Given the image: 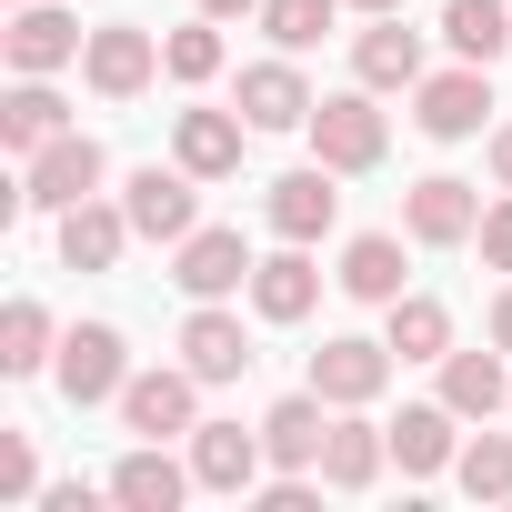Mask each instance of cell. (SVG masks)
I'll use <instances>...</instances> for the list:
<instances>
[{
    "mask_svg": "<svg viewBox=\"0 0 512 512\" xmlns=\"http://www.w3.org/2000/svg\"><path fill=\"white\" fill-rule=\"evenodd\" d=\"M322 442H332V402H322V392H282V402L262 412L272 472H322Z\"/></svg>",
    "mask_w": 512,
    "mask_h": 512,
    "instance_id": "cell-15",
    "label": "cell"
},
{
    "mask_svg": "<svg viewBox=\"0 0 512 512\" xmlns=\"http://www.w3.org/2000/svg\"><path fill=\"white\" fill-rule=\"evenodd\" d=\"M231 111L251 131H312V81H302V51H272V61H251Z\"/></svg>",
    "mask_w": 512,
    "mask_h": 512,
    "instance_id": "cell-9",
    "label": "cell"
},
{
    "mask_svg": "<svg viewBox=\"0 0 512 512\" xmlns=\"http://www.w3.org/2000/svg\"><path fill=\"white\" fill-rule=\"evenodd\" d=\"M382 342H392L402 362H442V352H452V312H442L432 292H402V302L382 312Z\"/></svg>",
    "mask_w": 512,
    "mask_h": 512,
    "instance_id": "cell-29",
    "label": "cell"
},
{
    "mask_svg": "<svg viewBox=\"0 0 512 512\" xmlns=\"http://www.w3.org/2000/svg\"><path fill=\"white\" fill-rule=\"evenodd\" d=\"M402 231H412L422 251H462V241L482 231V191H472V181H452V171H432V181H412V191H402Z\"/></svg>",
    "mask_w": 512,
    "mask_h": 512,
    "instance_id": "cell-10",
    "label": "cell"
},
{
    "mask_svg": "<svg viewBox=\"0 0 512 512\" xmlns=\"http://www.w3.org/2000/svg\"><path fill=\"white\" fill-rule=\"evenodd\" d=\"M352 11H362V21H382V11H402V0H352Z\"/></svg>",
    "mask_w": 512,
    "mask_h": 512,
    "instance_id": "cell-39",
    "label": "cell"
},
{
    "mask_svg": "<svg viewBox=\"0 0 512 512\" xmlns=\"http://www.w3.org/2000/svg\"><path fill=\"white\" fill-rule=\"evenodd\" d=\"M452 482H462L472 502H512V432H472L462 462H452Z\"/></svg>",
    "mask_w": 512,
    "mask_h": 512,
    "instance_id": "cell-31",
    "label": "cell"
},
{
    "mask_svg": "<svg viewBox=\"0 0 512 512\" xmlns=\"http://www.w3.org/2000/svg\"><path fill=\"white\" fill-rule=\"evenodd\" d=\"M61 131H71V101H61L41 71H21L11 91H0V151H21V161H31V151L61 141Z\"/></svg>",
    "mask_w": 512,
    "mask_h": 512,
    "instance_id": "cell-23",
    "label": "cell"
},
{
    "mask_svg": "<svg viewBox=\"0 0 512 512\" xmlns=\"http://www.w3.org/2000/svg\"><path fill=\"white\" fill-rule=\"evenodd\" d=\"M502 422H512V412H502Z\"/></svg>",
    "mask_w": 512,
    "mask_h": 512,
    "instance_id": "cell-41",
    "label": "cell"
},
{
    "mask_svg": "<svg viewBox=\"0 0 512 512\" xmlns=\"http://www.w3.org/2000/svg\"><path fill=\"white\" fill-rule=\"evenodd\" d=\"M51 372H61V392L91 412V402H121V382H131V352H121V332H111V322H71Z\"/></svg>",
    "mask_w": 512,
    "mask_h": 512,
    "instance_id": "cell-11",
    "label": "cell"
},
{
    "mask_svg": "<svg viewBox=\"0 0 512 512\" xmlns=\"http://www.w3.org/2000/svg\"><path fill=\"white\" fill-rule=\"evenodd\" d=\"M241 141H251L241 111H181V121H171V161L201 171V181H231V171H241Z\"/></svg>",
    "mask_w": 512,
    "mask_h": 512,
    "instance_id": "cell-20",
    "label": "cell"
},
{
    "mask_svg": "<svg viewBox=\"0 0 512 512\" xmlns=\"http://www.w3.org/2000/svg\"><path fill=\"white\" fill-rule=\"evenodd\" d=\"M352 81H362V91H412V81H422V31H402V11H382V21L352 41Z\"/></svg>",
    "mask_w": 512,
    "mask_h": 512,
    "instance_id": "cell-25",
    "label": "cell"
},
{
    "mask_svg": "<svg viewBox=\"0 0 512 512\" xmlns=\"http://www.w3.org/2000/svg\"><path fill=\"white\" fill-rule=\"evenodd\" d=\"M472 241H482V262H492V272H512V191L482 201V231H472Z\"/></svg>",
    "mask_w": 512,
    "mask_h": 512,
    "instance_id": "cell-34",
    "label": "cell"
},
{
    "mask_svg": "<svg viewBox=\"0 0 512 512\" xmlns=\"http://www.w3.org/2000/svg\"><path fill=\"white\" fill-rule=\"evenodd\" d=\"M191 181H201V171H181V161H171V171L141 161V171L121 181L131 231H141V241H191V231H201V191H191Z\"/></svg>",
    "mask_w": 512,
    "mask_h": 512,
    "instance_id": "cell-6",
    "label": "cell"
},
{
    "mask_svg": "<svg viewBox=\"0 0 512 512\" xmlns=\"http://www.w3.org/2000/svg\"><path fill=\"white\" fill-rule=\"evenodd\" d=\"M412 121H422L432 141H472V131H492V71H482V61L422 71V81H412Z\"/></svg>",
    "mask_w": 512,
    "mask_h": 512,
    "instance_id": "cell-3",
    "label": "cell"
},
{
    "mask_svg": "<svg viewBox=\"0 0 512 512\" xmlns=\"http://www.w3.org/2000/svg\"><path fill=\"white\" fill-rule=\"evenodd\" d=\"M11 11H21V0H11Z\"/></svg>",
    "mask_w": 512,
    "mask_h": 512,
    "instance_id": "cell-40",
    "label": "cell"
},
{
    "mask_svg": "<svg viewBox=\"0 0 512 512\" xmlns=\"http://www.w3.org/2000/svg\"><path fill=\"white\" fill-rule=\"evenodd\" d=\"M332 181H342L332 161H302V171H282V181H272V201H262V221H272L282 241H322V231L342 221V191H332Z\"/></svg>",
    "mask_w": 512,
    "mask_h": 512,
    "instance_id": "cell-14",
    "label": "cell"
},
{
    "mask_svg": "<svg viewBox=\"0 0 512 512\" xmlns=\"http://www.w3.org/2000/svg\"><path fill=\"white\" fill-rule=\"evenodd\" d=\"M342 21V0H262V31L272 51H322V31Z\"/></svg>",
    "mask_w": 512,
    "mask_h": 512,
    "instance_id": "cell-32",
    "label": "cell"
},
{
    "mask_svg": "<svg viewBox=\"0 0 512 512\" xmlns=\"http://www.w3.org/2000/svg\"><path fill=\"white\" fill-rule=\"evenodd\" d=\"M171 282H181L191 302H231V292H251V241L221 231V221H201L191 241H171Z\"/></svg>",
    "mask_w": 512,
    "mask_h": 512,
    "instance_id": "cell-8",
    "label": "cell"
},
{
    "mask_svg": "<svg viewBox=\"0 0 512 512\" xmlns=\"http://www.w3.org/2000/svg\"><path fill=\"white\" fill-rule=\"evenodd\" d=\"M161 71L181 81V91H201V81H221V21L211 11H191L171 41H161Z\"/></svg>",
    "mask_w": 512,
    "mask_h": 512,
    "instance_id": "cell-30",
    "label": "cell"
},
{
    "mask_svg": "<svg viewBox=\"0 0 512 512\" xmlns=\"http://www.w3.org/2000/svg\"><path fill=\"white\" fill-rule=\"evenodd\" d=\"M392 342H362V332H332L322 352H312V392L332 402V412H372L382 402V382H392Z\"/></svg>",
    "mask_w": 512,
    "mask_h": 512,
    "instance_id": "cell-7",
    "label": "cell"
},
{
    "mask_svg": "<svg viewBox=\"0 0 512 512\" xmlns=\"http://www.w3.org/2000/svg\"><path fill=\"white\" fill-rule=\"evenodd\" d=\"M392 462H402L412 482L452 472V462H462V412H452V402H402V422H392Z\"/></svg>",
    "mask_w": 512,
    "mask_h": 512,
    "instance_id": "cell-17",
    "label": "cell"
},
{
    "mask_svg": "<svg viewBox=\"0 0 512 512\" xmlns=\"http://www.w3.org/2000/svg\"><path fill=\"white\" fill-rule=\"evenodd\" d=\"M402 241H412V231H362V241H342V272H332V282H342L352 302L392 312V302H402V272H412V262H402Z\"/></svg>",
    "mask_w": 512,
    "mask_h": 512,
    "instance_id": "cell-24",
    "label": "cell"
},
{
    "mask_svg": "<svg viewBox=\"0 0 512 512\" xmlns=\"http://www.w3.org/2000/svg\"><path fill=\"white\" fill-rule=\"evenodd\" d=\"M0 502H41V452H31V432H0Z\"/></svg>",
    "mask_w": 512,
    "mask_h": 512,
    "instance_id": "cell-33",
    "label": "cell"
},
{
    "mask_svg": "<svg viewBox=\"0 0 512 512\" xmlns=\"http://www.w3.org/2000/svg\"><path fill=\"white\" fill-rule=\"evenodd\" d=\"M181 362H191L201 382H241V372H251V332H241V312L191 302V322H181Z\"/></svg>",
    "mask_w": 512,
    "mask_h": 512,
    "instance_id": "cell-21",
    "label": "cell"
},
{
    "mask_svg": "<svg viewBox=\"0 0 512 512\" xmlns=\"http://www.w3.org/2000/svg\"><path fill=\"white\" fill-rule=\"evenodd\" d=\"M131 241H141V231H131V211H121V201H101V191L61 211V262H71V272H111Z\"/></svg>",
    "mask_w": 512,
    "mask_h": 512,
    "instance_id": "cell-19",
    "label": "cell"
},
{
    "mask_svg": "<svg viewBox=\"0 0 512 512\" xmlns=\"http://www.w3.org/2000/svg\"><path fill=\"white\" fill-rule=\"evenodd\" d=\"M392 462V422H362V412H332V442H322V482L332 492H372Z\"/></svg>",
    "mask_w": 512,
    "mask_h": 512,
    "instance_id": "cell-22",
    "label": "cell"
},
{
    "mask_svg": "<svg viewBox=\"0 0 512 512\" xmlns=\"http://www.w3.org/2000/svg\"><path fill=\"white\" fill-rule=\"evenodd\" d=\"M492 181L512 191V121H492Z\"/></svg>",
    "mask_w": 512,
    "mask_h": 512,
    "instance_id": "cell-36",
    "label": "cell"
},
{
    "mask_svg": "<svg viewBox=\"0 0 512 512\" xmlns=\"http://www.w3.org/2000/svg\"><path fill=\"white\" fill-rule=\"evenodd\" d=\"M91 502H101L91 482H51V492H41V512H91Z\"/></svg>",
    "mask_w": 512,
    "mask_h": 512,
    "instance_id": "cell-35",
    "label": "cell"
},
{
    "mask_svg": "<svg viewBox=\"0 0 512 512\" xmlns=\"http://www.w3.org/2000/svg\"><path fill=\"white\" fill-rule=\"evenodd\" d=\"M191 422H201V372L191 362H161V372H131L121 382V432H141V442H191Z\"/></svg>",
    "mask_w": 512,
    "mask_h": 512,
    "instance_id": "cell-4",
    "label": "cell"
},
{
    "mask_svg": "<svg viewBox=\"0 0 512 512\" xmlns=\"http://www.w3.org/2000/svg\"><path fill=\"white\" fill-rule=\"evenodd\" d=\"M81 81H91L101 101H141V91L161 81V41H151L141 21H101V31L81 41Z\"/></svg>",
    "mask_w": 512,
    "mask_h": 512,
    "instance_id": "cell-5",
    "label": "cell"
},
{
    "mask_svg": "<svg viewBox=\"0 0 512 512\" xmlns=\"http://www.w3.org/2000/svg\"><path fill=\"white\" fill-rule=\"evenodd\" d=\"M81 41H91V31H81L71 11H51V0H21V11H11V31H0V61L51 81V71H71V61H81Z\"/></svg>",
    "mask_w": 512,
    "mask_h": 512,
    "instance_id": "cell-13",
    "label": "cell"
},
{
    "mask_svg": "<svg viewBox=\"0 0 512 512\" xmlns=\"http://www.w3.org/2000/svg\"><path fill=\"white\" fill-rule=\"evenodd\" d=\"M312 302H322L312 241H282L272 262H251V312H262V322H312Z\"/></svg>",
    "mask_w": 512,
    "mask_h": 512,
    "instance_id": "cell-16",
    "label": "cell"
},
{
    "mask_svg": "<svg viewBox=\"0 0 512 512\" xmlns=\"http://www.w3.org/2000/svg\"><path fill=\"white\" fill-rule=\"evenodd\" d=\"M61 362V332H51V312L21 292L11 312H0V372H11V382H31V372H51Z\"/></svg>",
    "mask_w": 512,
    "mask_h": 512,
    "instance_id": "cell-28",
    "label": "cell"
},
{
    "mask_svg": "<svg viewBox=\"0 0 512 512\" xmlns=\"http://www.w3.org/2000/svg\"><path fill=\"white\" fill-rule=\"evenodd\" d=\"M442 41H452V61H502L512 51V0H442Z\"/></svg>",
    "mask_w": 512,
    "mask_h": 512,
    "instance_id": "cell-27",
    "label": "cell"
},
{
    "mask_svg": "<svg viewBox=\"0 0 512 512\" xmlns=\"http://www.w3.org/2000/svg\"><path fill=\"white\" fill-rule=\"evenodd\" d=\"M191 472H201V492H262V472H272V452H262V422H191Z\"/></svg>",
    "mask_w": 512,
    "mask_h": 512,
    "instance_id": "cell-12",
    "label": "cell"
},
{
    "mask_svg": "<svg viewBox=\"0 0 512 512\" xmlns=\"http://www.w3.org/2000/svg\"><path fill=\"white\" fill-rule=\"evenodd\" d=\"M191 482H201V472H191V462H171L161 442H131V452L111 462V502H121V512H181V492H191Z\"/></svg>",
    "mask_w": 512,
    "mask_h": 512,
    "instance_id": "cell-18",
    "label": "cell"
},
{
    "mask_svg": "<svg viewBox=\"0 0 512 512\" xmlns=\"http://www.w3.org/2000/svg\"><path fill=\"white\" fill-rule=\"evenodd\" d=\"M382 151H392V121L372 111L362 81L332 91V101H312V161H332V171L352 181V171H382Z\"/></svg>",
    "mask_w": 512,
    "mask_h": 512,
    "instance_id": "cell-1",
    "label": "cell"
},
{
    "mask_svg": "<svg viewBox=\"0 0 512 512\" xmlns=\"http://www.w3.org/2000/svg\"><path fill=\"white\" fill-rule=\"evenodd\" d=\"M492 342H502V352H512V282H502V292H492Z\"/></svg>",
    "mask_w": 512,
    "mask_h": 512,
    "instance_id": "cell-37",
    "label": "cell"
},
{
    "mask_svg": "<svg viewBox=\"0 0 512 512\" xmlns=\"http://www.w3.org/2000/svg\"><path fill=\"white\" fill-rule=\"evenodd\" d=\"M512 352L492 342V352H442V402L462 412V422H492V412H512V372H502Z\"/></svg>",
    "mask_w": 512,
    "mask_h": 512,
    "instance_id": "cell-26",
    "label": "cell"
},
{
    "mask_svg": "<svg viewBox=\"0 0 512 512\" xmlns=\"http://www.w3.org/2000/svg\"><path fill=\"white\" fill-rule=\"evenodd\" d=\"M191 11H211V21H241V11H262V0H191Z\"/></svg>",
    "mask_w": 512,
    "mask_h": 512,
    "instance_id": "cell-38",
    "label": "cell"
},
{
    "mask_svg": "<svg viewBox=\"0 0 512 512\" xmlns=\"http://www.w3.org/2000/svg\"><path fill=\"white\" fill-rule=\"evenodd\" d=\"M111 181V151L91 141V131H61V141H41L31 161H21V201L31 211H71V201H91Z\"/></svg>",
    "mask_w": 512,
    "mask_h": 512,
    "instance_id": "cell-2",
    "label": "cell"
}]
</instances>
